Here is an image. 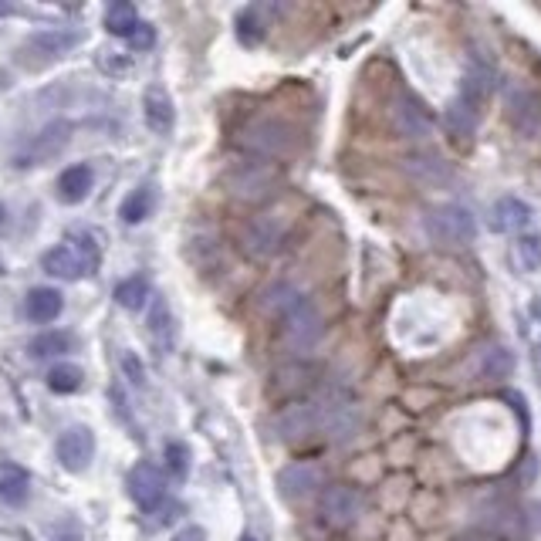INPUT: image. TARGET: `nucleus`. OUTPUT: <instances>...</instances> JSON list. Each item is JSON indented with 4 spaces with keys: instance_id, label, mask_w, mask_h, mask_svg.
Listing matches in <instances>:
<instances>
[{
    "instance_id": "1",
    "label": "nucleus",
    "mask_w": 541,
    "mask_h": 541,
    "mask_svg": "<svg viewBox=\"0 0 541 541\" xmlns=\"http://www.w3.org/2000/svg\"><path fill=\"white\" fill-rule=\"evenodd\" d=\"M99 261H102V254H99L95 237L85 234V230H75L65 244L51 247V251L41 257V268H44V274H51V278L78 281V278H85V274H95Z\"/></svg>"
},
{
    "instance_id": "2",
    "label": "nucleus",
    "mask_w": 541,
    "mask_h": 541,
    "mask_svg": "<svg viewBox=\"0 0 541 541\" xmlns=\"http://www.w3.org/2000/svg\"><path fill=\"white\" fill-rule=\"evenodd\" d=\"M423 230L440 247H464L474 241L477 224L474 214L467 207H460V203H440V207H430L423 214Z\"/></svg>"
},
{
    "instance_id": "11",
    "label": "nucleus",
    "mask_w": 541,
    "mask_h": 541,
    "mask_svg": "<svg viewBox=\"0 0 541 541\" xmlns=\"http://www.w3.org/2000/svg\"><path fill=\"white\" fill-rule=\"evenodd\" d=\"M393 126L399 136L406 139H430L437 122H433V115L427 112V105H420L413 95H399L393 105Z\"/></svg>"
},
{
    "instance_id": "8",
    "label": "nucleus",
    "mask_w": 541,
    "mask_h": 541,
    "mask_svg": "<svg viewBox=\"0 0 541 541\" xmlns=\"http://www.w3.org/2000/svg\"><path fill=\"white\" fill-rule=\"evenodd\" d=\"M58 464L68 470V474H82L88 470L95 457V433L92 427H68L55 443Z\"/></svg>"
},
{
    "instance_id": "21",
    "label": "nucleus",
    "mask_w": 541,
    "mask_h": 541,
    "mask_svg": "<svg viewBox=\"0 0 541 541\" xmlns=\"http://www.w3.org/2000/svg\"><path fill=\"white\" fill-rule=\"evenodd\" d=\"M61 308H65V301H61V291L55 288H34L28 295V305H24V312H28L31 322L38 325H48L55 322L61 315Z\"/></svg>"
},
{
    "instance_id": "24",
    "label": "nucleus",
    "mask_w": 541,
    "mask_h": 541,
    "mask_svg": "<svg viewBox=\"0 0 541 541\" xmlns=\"http://www.w3.org/2000/svg\"><path fill=\"white\" fill-rule=\"evenodd\" d=\"M511 264L521 274H538L541 271V234L518 237L511 247Z\"/></svg>"
},
{
    "instance_id": "27",
    "label": "nucleus",
    "mask_w": 541,
    "mask_h": 541,
    "mask_svg": "<svg viewBox=\"0 0 541 541\" xmlns=\"http://www.w3.org/2000/svg\"><path fill=\"white\" fill-rule=\"evenodd\" d=\"M406 170H410L413 180H420V183H447L450 176H454L450 166L437 156H413L410 163H406Z\"/></svg>"
},
{
    "instance_id": "33",
    "label": "nucleus",
    "mask_w": 541,
    "mask_h": 541,
    "mask_svg": "<svg viewBox=\"0 0 541 541\" xmlns=\"http://www.w3.org/2000/svg\"><path fill=\"white\" fill-rule=\"evenodd\" d=\"M447 122H450V132H457L460 139H467L470 132L477 129V112L467 109L464 102H454V105H450V112H447Z\"/></svg>"
},
{
    "instance_id": "5",
    "label": "nucleus",
    "mask_w": 541,
    "mask_h": 541,
    "mask_svg": "<svg viewBox=\"0 0 541 541\" xmlns=\"http://www.w3.org/2000/svg\"><path fill=\"white\" fill-rule=\"evenodd\" d=\"M72 143V126L68 122H51V126H44L38 136H31L28 143L14 153V166L17 170H31V166H44L51 163V159H58L61 153L68 149Z\"/></svg>"
},
{
    "instance_id": "19",
    "label": "nucleus",
    "mask_w": 541,
    "mask_h": 541,
    "mask_svg": "<svg viewBox=\"0 0 541 541\" xmlns=\"http://www.w3.org/2000/svg\"><path fill=\"white\" fill-rule=\"evenodd\" d=\"M31 498V474L17 464H0V501L21 508Z\"/></svg>"
},
{
    "instance_id": "3",
    "label": "nucleus",
    "mask_w": 541,
    "mask_h": 541,
    "mask_svg": "<svg viewBox=\"0 0 541 541\" xmlns=\"http://www.w3.org/2000/svg\"><path fill=\"white\" fill-rule=\"evenodd\" d=\"M241 146H244V149H251V153H254L257 159H278V156L295 153L298 132L291 129L288 122L264 115V119H254V122H247V126H244V132H241Z\"/></svg>"
},
{
    "instance_id": "31",
    "label": "nucleus",
    "mask_w": 541,
    "mask_h": 541,
    "mask_svg": "<svg viewBox=\"0 0 541 541\" xmlns=\"http://www.w3.org/2000/svg\"><path fill=\"white\" fill-rule=\"evenodd\" d=\"M166 470H170L173 481H183L186 474H190V447L180 440L166 443Z\"/></svg>"
},
{
    "instance_id": "15",
    "label": "nucleus",
    "mask_w": 541,
    "mask_h": 541,
    "mask_svg": "<svg viewBox=\"0 0 541 541\" xmlns=\"http://www.w3.org/2000/svg\"><path fill=\"white\" fill-rule=\"evenodd\" d=\"M278 487L288 501H301L315 494V487H322V470L315 464H291L278 474Z\"/></svg>"
},
{
    "instance_id": "28",
    "label": "nucleus",
    "mask_w": 541,
    "mask_h": 541,
    "mask_svg": "<svg viewBox=\"0 0 541 541\" xmlns=\"http://www.w3.org/2000/svg\"><path fill=\"white\" fill-rule=\"evenodd\" d=\"M115 301H119L126 312H143V305L149 301V281L146 278H126L122 285H115Z\"/></svg>"
},
{
    "instance_id": "34",
    "label": "nucleus",
    "mask_w": 541,
    "mask_h": 541,
    "mask_svg": "<svg viewBox=\"0 0 541 541\" xmlns=\"http://www.w3.org/2000/svg\"><path fill=\"white\" fill-rule=\"evenodd\" d=\"M129 41H132V48H153V44H156V31L149 28L146 21H139V28L132 31Z\"/></svg>"
},
{
    "instance_id": "30",
    "label": "nucleus",
    "mask_w": 541,
    "mask_h": 541,
    "mask_svg": "<svg viewBox=\"0 0 541 541\" xmlns=\"http://www.w3.org/2000/svg\"><path fill=\"white\" fill-rule=\"evenodd\" d=\"M511 369H514V356L508 349H487L484 352L481 372L487 379H504V376H511Z\"/></svg>"
},
{
    "instance_id": "25",
    "label": "nucleus",
    "mask_w": 541,
    "mask_h": 541,
    "mask_svg": "<svg viewBox=\"0 0 541 541\" xmlns=\"http://www.w3.org/2000/svg\"><path fill=\"white\" fill-rule=\"evenodd\" d=\"M139 28V14L132 4H109L105 7V31L115 34V38H132V31Z\"/></svg>"
},
{
    "instance_id": "29",
    "label": "nucleus",
    "mask_w": 541,
    "mask_h": 541,
    "mask_svg": "<svg viewBox=\"0 0 541 541\" xmlns=\"http://www.w3.org/2000/svg\"><path fill=\"white\" fill-rule=\"evenodd\" d=\"M298 301H301V295H298L295 288H288V285H274L271 291H264V301H261V305H264V312H268V315L285 318V315L291 312V308L298 305Z\"/></svg>"
},
{
    "instance_id": "23",
    "label": "nucleus",
    "mask_w": 541,
    "mask_h": 541,
    "mask_svg": "<svg viewBox=\"0 0 541 541\" xmlns=\"http://www.w3.org/2000/svg\"><path fill=\"white\" fill-rule=\"evenodd\" d=\"M85 386V372L75 362H58V366L48 369V389L58 396H72Z\"/></svg>"
},
{
    "instance_id": "17",
    "label": "nucleus",
    "mask_w": 541,
    "mask_h": 541,
    "mask_svg": "<svg viewBox=\"0 0 541 541\" xmlns=\"http://www.w3.org/2000/svg\"><path fill=\"white\" fill-rule=\"evenodd\" d=\"M92 186H95L92 166L75 163V166H68V170L58 176V200H61V203H68V207H78V203H82V200H88Z\"/></svg>"
},
{
    "instance_id": "13",
    "label": "nucleus",
    "mask_w": 541,
    "mask_h": 541,
    "mask_svg": "<svg viewBox=\"0 0 541 541\" xmlns=\"http://www.w3.org/2000/svg\"><path fill=\"white\" fill-rule=\"evenodd\" d=\"M281 241H285V227L274 217H254L251 224L244 227V237H241L244 251L251 257H271L281 247Z\"/></svg>"
},
{
    "instance_id": "35",
    "label": "nucleus",
    "mask_w": 541,
    "mask_h": 541,
    "mask_svg": "<svg viewBox=\"0 0 541 541\" xmlns=\"http://www.w3.org/2000/svg\"><path fill=\"white\" fill-rule=\"evenodd\" d=\"M173 541H207V531H203V528H183Z\"/></svg>"
},
{
    "instance_id": "10",
    "label": "nucleus",
    "mask_w": 541,
    "mask_h": 541,
    "mask_svg": "<svg viewBox=\"0 0 541 541\" xmlns=\"http://www.w3.org/2000/svg\"><path fill=\"white\" fill-rule=\"evenodd\" d=\"M285 322V339L295 345V349H312V345L322 339V315H318V308L312 301L301 298L291 312L281 318Z\"/></svg>"
},
{
    "instance_id": "9",
    "label": "nucleus",
    "mask_w": 541,
    "mask_h": 541,
    "mask_svg": "<svg viewBox=\"0 0 541 541\" xmlns=\"http://www.w3.org/2000/svg\"><path fill=\"white\" fill-rule=\"evenodd\" d=\"M274 430H278L281 440H305L312 433L322 430V406L315 403H291L278 413L274 420Z\"/></svg>"
},
{
    "instance_id": "32",
    "label": "nucleus",
    "mask_w": 541,
    "mask_h": 541,
    "mask_svg": "<svg viewBox=\"0 0 541 541\" xmlns=\"http://www.w3.org/2000/svg\"><path fill=\"white\" fill-rule=\"evenodd\" d=\"M237 38H241V44H261L264 41V21L254 7H247V11H241V17H237Z\"/></svg>"
},
{
    "instance_id": "38",
    "label": "nucleus",
    "mask_w": 541,
    "mask_h": 541,
    "mask_svg": "<svg viewBox=\"0 0 541 541\" xmlns=\"http://www.w3.org/2000/svg\"><path fill=\"white\" fill-rule=\"evenodd\" d=\"M0 274H4V261H0Z\"/></svg>"
},
{
    "instance_id": "4",
    "label": "nucleus",
    "mask_w": 541,
    "mask_h": 541,
    "mask_svg": "<svg viewBox=\"0 0 541 541\" xmlns=\"http://www.w3.org/2000/svg\"><path fill=\"white\" fill-rule=\"evenodd\" d=\"M281 186V173L274 170L271 163H241L234 173L227 176V190L234 200H244V203H264L278 193Z\"/></svg>"
},
{
    "instance_id": "37",
    "label": "nucleus",
    "mask_w": 541,
    "mask_h": 541,
    "mask_svg": "<svg viewBox=\"0 0 541 541\" xmlns=\"http://www.w3.org/2000/svg\"><path fill=\"white\" fill-rule=\"evenodd\" d=\"M0 224H4V207H0Z\"/></svg>"
},
{
    "instance_id": "26",
    "label": "nucleus",
    "mask_w": 541,
    "mask_h": 541,
    "mask_svg": "<svg viewBox=\"0 0 541 541\" xmlns=\"http://www.w3.org/2000/svg\"><path fill=\"white\" fill-rule=\"evenodd\" d=\"M75 349V335L72 332H44L38 339H31L28 352L34 359H51V356H65Z\"/></svg>"
},
{
    "instance_id": "7",
    "label": "nucleus",
    "mask_w": 541,
    "mask_h": 541,
    "mask_svg": "<svg viewBox=\"0 0 541 541\" xmlns=\"http://www.w3.org/2000/svg\"><path fill=\"white\" fill-rule=\"evenodd\" d=\"M126 487H129V498L136 501L143 511H156L159 504H163V498H166V477H163V470L153 467L149 460H139V464L129 470Z\"/></svg>"
},
{
    "instance_id": "22",
    "label": "nucleus",
    "mask_w": 541,
    "mask_h": 541,
    "mask_svg": "<svg viewBox=\"0 0 541 541\" xmlns=\"http://www.w3.org/2000/svg\"><path fill=\"white\" fill-rule=\"evenodd\" d=\"M149 335H153L159 352H166L173 345V315L163 298H153V305H149Z\"/></svg>"
},
{
    "instance_id": "16",
    "label": "nucleus",
    "mask_w": 541,
    "mask_h": 541,
    "mask_svg": "<svg viewBox=\"0 0 541 541\" xmlns=\"http://www.w3.org/2000/svg\"><path fill=\"white\" fill-rule=\"evenodd\" d=\"M143 115H146L149 129L159 132V136H166V132L173 129V122H176L170 92H166V88H159V85H149L146 95H143Z\"/></svg>"
},
{
    "instance_id": "6",
    "label": "nucleus",
    "mask_w": 541,
    "mask_h": 541,
    "mask_svg": "<svg viewBox=\"0 0 541 541\" xmlns=\"http://www.w3.org/2000/svg\"><path fill=\"white\" fill-rule=\"evenodd\" d=\"M82 41H85V34L72 31V28L38 31V34H31V38L21 44V61H24V65H51V61L72 55Z\"/></svg>"
},
{
    "instance_id": "20",
    "label": "nucleus",
    "mask_w": 541,
    "mask_h": 541,
    "mask_svg": "<svg viewBox=\"0 0 541 541\" xmlns=\"http://www.w3.org/2000/svg\"><path fill=\"white\" fill-rule=\"evenodd\" d=\"M156 203H159V193H156L153 183L136 186V190H132L129 197L122 200L119 217L126 220V224H143V220H149V217L156 214Z\"/></svg>"
},
{
    "instance_id": "36",
    "label": "nucleus",
    "mask_w": 541,
    "mask_h": 541,
    "mask_svg": "<svg viewBox=\"0 0 541 541\" xmlns=\"http://www.w3.org/2000/svg\"><path fill=\"white\" fill-rule=\"evenodd\" d=\"M241 541H257V538H254V535H244Z\"/></svg>"
},
{
    "instance_id": "12",
    "label": "nucleus",
    "mask_w": 541,
    "mask_h": 541,
    "mask_svg": "<svg viewBox=\"0 0 541 541\" xmlns=\"http://www.w3.org/2000/svg\"><path fill=\"white\" fill-rule=\"evenodd\" d=\"M362 514V498L359 491H352V487H325L322 494V518L328 521L332 528H349L352 521H356Z\"/></svg>"
},
{
    "instance_id": "14",
    "label": "nucleus",
    "mask_w": 541,
    "mask_h": 541,
    "mask_svg": "<svg viewBox=\"0 0 541 541\" xmlns=\"http://www.w3.org/2000/svg\"><path fill=\"white\" fill-rule=\"evenodd\" d=\"M494 88H498V75H494V68L487 65H470L464 78H460V95L457 102H464L467 109H481V105L491 99Z\"/></svg>"
},
{
    "instance_id": "18",
    "label": "nucleus",
    "mask_w": 541,
    "mask_h": 541,
    "mask_svg": "<svg viewBox=\"0 0 541 541\" xmlns=\"http://www.w3.org/2000/svg\"><path fill=\"white\" fill-rule=\"evenodd\" d=\"M531 207L525 200L518 197H501L498 203L491 207V227L498 230V234H511V230H521L531 224Z\"/></svg>"
}]
</instances>
